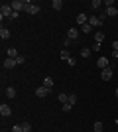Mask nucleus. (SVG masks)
I'll list each match as a JSON object with an SVG mask.
<instances>
[{"label":"nucleus","mask_w":118,"mask_h":132,"mask_svg":"<svg viewBox=\"0 0 118 132\" xmlns=\"http://www.w3.org/2000/svg\"><path fill=\"white\" fill-rule=\"evenodd\" d=\"M67 103H69V105H77V95H69V101H67Z\"/></svg>","instance_id":"5701e85b"},{"label":"nucleus","mask_w":118,"mask_h":132,"mask_svg":"<svg viewBox=\"0 0 118 132\" xmlns=\"http://www.w3.org/2000/svg\"><path fill=\"white\" fill-rule=\"evenodd\" d=\"M89 24H90L93 28H101V26H102V22L98 20V16H89Z\"/></svg>","instance_id":"1a4fd4ad"},{"label":"nucleus","mask_w":118,"mask_h":132,"mask_svg":"<svg viewBox=\"0 0 118 132\" xmlns=\"http://www.w3.org/2000/svg\"><path fill=\"white\" fill-rule=\"evenodd\" d=\"M101 6H102V2H101V0H93V2H90V8H95V10H98Z\"/></svg>","instance_id":"6ab92c4d"},{"label":"nucleus","mask_w":118,"mask_h":132,"mask_svg":"<svg viewBox=\"0 0 118 132\" xmlns=\"http://www.w3.org/2000/svg\"><path fill=\"white\" fill-rule=\"evenodd\" d=\"M77 24H79V26H85V24H89V16H87L85 12H81V14L77 16Z\"/></svg>","instance_id":"39448f33"},{"label":"nucleus","mask_w":118,"mask_h":132,"mask_svg":"<svg viewBox=\"0 0 118 132\" xmlns=\"http://www.w3.org/2000/svg\"><path fill=\"white\" fill-rule=\"evenodd\" d=\"M104 12H106V16H114V18L118 16V8H116V6H112V8H106Z\"/></svg>","instance_id":"4468645a"},{"label":"nucleus","mask_w":118,"mask_h":132,"mask_svg":"<svg viewBox=\"0 0 118 132\" xmlns=\"http://www.w3.org/2000/svg\"><path fill=\"white\" fill-rule=\"evenodd\" d=\"M0 114L4 116V118H6V116H10L12 114V109L6 105V103H2V105H0Z\"/></svg>","instance_id":"20e7f679"},{"label":"nucleus","mask_w":118,"mask_h":132,"mask_svg":"<svg viewBox=\"0 0 118 132\" xmlns=\"http://www.w3.org/2000/svg\"><path fill=\"white\" fill-rule=\"evenodd\" d=\"M71 109H73V105H69V103L63 105V112H71Z\"/></svg>","instance_id":"bb28decb"},{"label":"nucleus","mask_w":118,"mask_h":132,"mask_svg":"<svg viewBox=\"0 0 118 132\" xmlns=\"http://www.w3.org/2000/svg\"><path fill=\"white\" fill-rule=\"evenodd\" d=\"M22 130L24 132H32V124H30V122H22Z\"/></svg>","instance_id":"412c9836"},{"label":"nucleus","mask_w":118,"mask_h":132,"mask_svg":"<svg viewBox=\"0 0 118 132\" xmlns=\"http://www.w3.org/2000/svg\"><path fill=\"white\" fill-rule=\"evenodd\" d=\"M12 4L10 2H2V6H0V18L4 20V18H10L12 16Z\"/></svg>","instance_id":"f257e3e1"},{"label":"nucleus","mask_w":118,"mask_h":132,"mask_svg":"<svg viewBox=\"0 0 118 132\" xmlns=\"http://www.w3.org/2000/svg\"><path fill=\"white\" fill-rule=\"evenodd\" d=\"M51 8H53V10H61L63 8V0H53V2H51Z\"/></svg>","instance_id":"2eb2a0df"},{"label":"nucleus","mask_w":118,"mask_h":132,"mask_svg":"<svg viewBox=\"0 0 118 132\" xmlns=\"http://www.w3.org/2000/svg\"><path fill=\"white\" fill-rule=\"evenodd\" d=\"M67 63H69V65H71V67H75V63H77V59H75V57H69V61H67Z\"/></svg>","instance_id":"2f4dec72"},{"label":"nucleus","mask_w":118,"mask_h":132,"mask_svg":"<svg viewBox=\"0 0 118 132\" xmlns=\"http://www.w3.org/2000/svg\"><path fill=\"white\" fill-rule=\"evenodd\" d=\"M12 132H24L22 130V124H14V126H12Z\"/></svg>","instance_id":"cd10ccee"},{"label":"nucleus","mask_w":118,"mask_h":132,"mask_svg":"<svg viewBox=\"0 0 118 132\" xmlns=\"http://www.w3.org/2000/svg\"><path fill=\"white\" fill-rule=\"evenodd\" d=\"M57 99H59V103H63V105H65V103L69 101V95H67V93H59V95H57Z\"/></svg>","instance_id":"a211bd4d"},{"label":"nucleus","mask_w":118,"mask_h":132,"mask_svg":"<svg viewBox=\"0 0 118 132\" xmlns=\"http://www.w3.org/2000/svg\"><path fill=\"white\" fill-rule=\"evenodd\" d=\"M69 57H71V55H69V51H67V50H63V51H61V59L69 61Z\"/></svg>","instance_id":"393cba45"},{"label":"nucleus","mask_w":118,"mask_h":132,"mask_svg":"<svg viewBox=\"0 0 118 132\" xmlns=\"http://www.w3.org/2000/svg\"><path fill=\"white\" fill-rule=\"evenodd\" d=\"M49 95V89L43 87V85H39V87H35V97H39V99H43V97H47Z\"/></svg>","instance_id":"f03ea898"},{"label":"nucleus","mask_w":118,"mask_h":132,"mask_svg":"<svg viewBox=\"0 0 118 132\" xmlns=\"http://www.w3.org/2000/svg\"><path fill=\"white\" fill-rule=\"evenodd\" d=\"M98 20L104 24V20H106V12H101V14H98Z\"/></svg>","instance_id":"c85d7f7f"},{"label":"nucleus","mask_w":118,"mask_h":132,"mask_svg":"<svg viewBox=\"0 0 118 132\" xmlns=\"http://www.w3.org/2000/svg\"><path fill=\"white\" fill-rule=\"evenodd\" d=\"M90 51H101V44H95L93 47H90Z\"/></svg>","instance_id":"7c9ffc66"},{"label":"nucleus","mask_w":118,"mask_h":132,"mask_svg":"<svg viewBox=\"0 0 118 132\" xmlns=\"http://www.w3.org/2000/svg\"><path fill=\"white\" fill-rule=\"evenodd\" d=\"M90 53H93V51H90L89 47H83V50H81V57H89Z\"/></svg>","instance_id":"aec40b11"},{"label":"nucleus","mask_w":118,"mask_h":132,"mask_svg":"<svg viewBox=\"0 0 118 132\" xmlns=\"http://www.w3.org/2000/svg\"><path fill=\"white\" fill-rule=\"evenodd\" d=\"M39 10H41V6H39V4H34V2H32V4L28 6V10H26V12H28V14H32V16H34V14H38Z\"/></svg>","instance_id":"6e6552de"},{"label":"nucleus","mask_w":118,"mask_h":132,"mask_svg":"<svg viewBox=\"0 0 118 132\" xmlns=\"http://www.w3.org/2000/svg\"><path fill=\"white\" fill-rule=\"evenodd\" d=\"M43 87H47L51 91V89H53V79H51V77H45L43 79Z\"/></svg>","instance_id":"f3484780"},{"label":"nucleus","mask_w":118,"mask_h":132,"mask_svg":"<svg viewBox=\"0 0 118 132\" xmlns=\"http://www.w3.org/2000/svg\"><path fill=\"white\" fill-rule=\"evenodd\" d=\"M6 55H8L10 59H16V57H18V55H20V53H18V50H16V47H10V50L6 51Z\"/></svg>","instance_id":"ddd939ff"},{"label":"nucleus","mask_w":118,"mask_h":132,"mask_svg":"<svg viewBox=\"0 0 118 132\" xmlns=\"http://www.w3.org/2000/svg\"><path fill=\"white\" fill-rule=\"evenodd\" d=\"M102 4L106 6V8H112V6H114V2H112V0H106V2H102Z\"/></svg>","instance_id":"c756f323"},{"label":"nucleus","mask_w":118,"mask_h":132,"mask_svg":"<svg viewBox=\"0 0 118 132\" xmlns=\"http://www.w3.org/2000/svg\"><path fill=\"white\" fill-rule=\"evenodd\" d=\"M101 77H102V81H110V79H112V67L102 69V71H101Z\"/></svg>","instance_id":"7ed1b4c3"},{"label":"nucleus","mask_w":118,"mask_h":132,"mask_svg":"<svg viewBox=\"0 0 118 132\" xmlns=\"http://www.w3.org/2000/svg\"><path fill=\"white\" fill-rule=\"evenodd\" d=\"M4 67H6V69H12V67H16V59H10V57H6V59H4Z\"/></svg>","instance_id":"f8f14e48"},{"label":"nucleus","mask_w":118,"mask_h":132,"mask_svg":"<svg viewBox=\"0 0 118 132\" xmlns=\"http://www.w3.org/2000/svg\"><path fill=\"white\" fill-rule=\"evenodd\" d=\"M67 38L71 39V42H75V39L79 38V30H77V28H69V32H67Z\"/></svg>","instance_id":"0eeeda50"},{"label":"nucleus","mask_w":118,"mask_h":132,"mask_svg":"<svg viewBox=\"0 0 118 132\" xmlns=\"http://www.w3.org/2000/svg\"><path fill=\"white\" fill-rule=\"evenodd\" d=\"M112 51H118V39H116V42H112Z\"/></svg>","instance_id":"473e14b6"},{"label":"nucleus","mask_w":118,"mask_h":132,"mask_svg":"<svg viewBox=\"0 0 118 132\" xmlns=\"http://www.w3.org/2000/svg\"><path fill=\"white\" fill-rule=\"evenodd\" d=\"M24 63H26V57H24V55H18L16 57V65H24Z\"/></svg>","instance_id":"b1692460"},{"label":"nucleus","mask_w":118,"mask_h":132,"mask_svg":"<svg viewBox=\"0 0 118 132\" xmlns=\"http://www.w3.org/2000/svg\"><path fill=\"white\" fill-rule=\"evenodd\" d=\"M83 28V34H90L93 32V26H90V24H85V26H81Z\"/></svg>","instance_id":"4be33fe9"},{"label":"nucleus","mask_w":118,"mask_h":132,"mask_svg":"<svg viewBox=\"0 0 118 132\" xmlns=\"http://www.w3.org/2000/svg\"><path fill=\"white\" fill-rule=\"evenodd\" d=\"M95 132H102V122H95Z\"/></svg>","instance_id":"a878e982"},{"label":"nucleus","mask_w":118,"mask_h":132,"mask_svg":"<svg viewBox=\"0 0 118 132\" xmlns=\"http://www.w3.org/2000/svg\"><path fill=\"white\" fill-rule=\"evenodd\" d=\"M18 16H20V14H18V12H12V16H10V20H18Z\"/></svg>","instance_id":"72a5a7b5"},{"label":"nucleus","mask_w":118,"mask_h":132,"mask_svg":"<svg viewBox=\"0 0 118 132\" xmlns=\"http://www.w3.org/2000/svg\"><path fill=\"white\" fill-rule=\"evenodd\" d=\"M114 97L118 99V85H116V91H114Z\"/></svg>","instance_id":"f704fd0d"},{"label":"nucleus","mask_w":118,"mask_h":132,"mask_svg":"<svg viewBox=\"0 0 118 132\" xmlns=\"http://www.w3.org/2000/svg\"><path fill=\"white\" fill-rule=\"evenodd\" d=\"M0 38L2 39H10V30H8V28H2V30H0Z\"/></svg>","instance_id":"dca6fc26"},{"label":"nucleus","mask_w":118,"mask_h":132,"mask_svg":"<svg viewBox=\"0 0 118 132\" xmlns=\"http://www.w3.org/2000/svg\"><path fill=\"white\" fill-rule=\"evenodd\" d=\"M93 38H95V44H102L106 36H104V34H102V32H95V36H93Z\"/></svg>","instance_id":"9d476101"},{"label":"nucleus","mask_w":118,"mask_h":132,"mask_svg":"<svg viewBox=\"0 0 118 132\" xmlns=\"http://www.w3.org/2000/svg\"><path fill=\"white\" fill-rule=\"evenodd\" d=\"M96 67H98V69H108V59L106 57H98V61H96Z\"/></svg>","instance_id":"423d86ee"},{"label":"nucleus","mask_w":118,"mask_h":132,"mask_svg":"<svg viewBox=\"0 0 118 132\" xmlns=\"http://www.w3.org/2000/svg\"><path fill=\"white\" fill-rule=\"evenodd\" d=\"M6 97H8V99H16V89L14 87H6Z\"/></svg>","instance_id":"9b49d317"}]
</instances>
